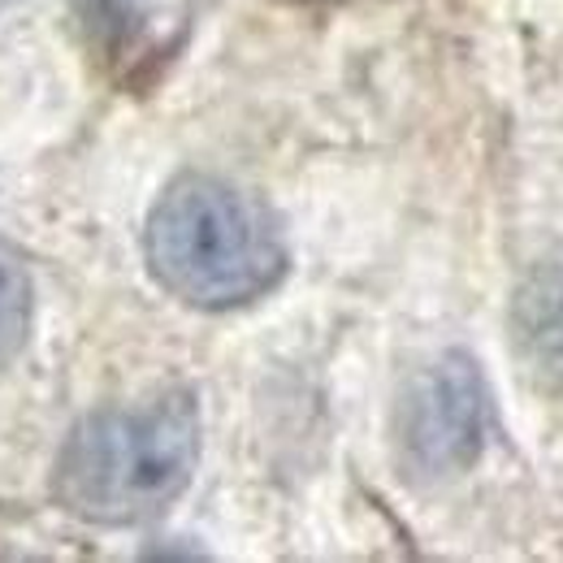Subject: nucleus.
<instances>
[{"label": "nucleus", "instance_id": "f257e3e1", "mask_svg": "<svg viewBox=\"0 0 563 563\" xmlns=\"http://www.w3.org/2000/svg\"><path fill=\"white\" fill-rule=\"evenodd\" d=\"M147 269L174 299L225 312L269 295L286 274L278 217L256 196L209 178H174L143 234Z\"/></svg>", "mask_w": 563, "mask_h": 563}, {"label": "nucleus", "instance_id": "20e7f679", "mask_svg": "<svg viewBox=\"0 0 563 563\" xmlns=\"http://www.w3.org/2000/svg\"><path fill=\"white\" fill-rule=\"evenodd\" d=\"M520 325H525V343L533 347V364L563 373V278L560 274H542L525 290L520 303Z\"/></svg>", "mask_w": 563, "mask_h": 563}, {"label": "nucleus", "instance_id": "7ed1b4c3", "mask_svg": "<svg viewBox=\"0 0 563 563\" xmlns=\"http://www.w3.org/2000/svg\"><path fill=\"white\" fill-rule=\"evenodd\" d=\"M490 424L482 368L464 352H446L421 368L399 404L395 442L412 482H446L477 464Z\"/></svg>", "mask_w": 563, "mask_h": 563}, {"label": "nucleus", "instance_id": "39448f33", "mask_svg": "<svg viewBox=\"0 0 563 563\" xmlns=\"http://www.w3.org/2000/svg\"><path fill=\"white\" fill-rule=\"evenodd\" d=\"M31 334V278L22 256L0 239V368L22 352Z\"/></svg>", "mask_w": 563, "mask_h": 563}, {"label": "nucleus", "instance_id": "f03ea898", "mask_svg": "<svg viewBox=\"0 0 563 563\" xmlns=\"http://www.w3.org/2000/svg\"><path fill=\"white\" fill-rule=\"evenodd\" d=\"M200 460V412L187 390L135 408H100L74 424L53 490L91 525H140L191 486Z\"/></svg>", "mask_w": 563, "mask_h": 563}]
</instances>
